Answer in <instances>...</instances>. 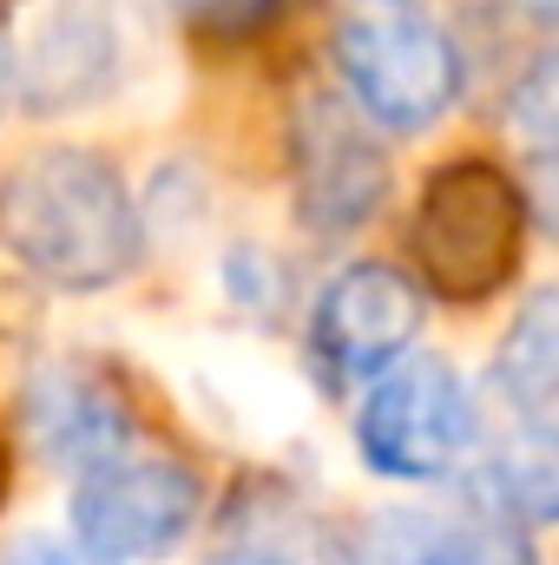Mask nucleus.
Here are the masks:
<instances>
[{
	"mask_svg": "<svg viewBox=\"0 0 559 565\" xmlns=\"http://www.w3.org/2000/svg\"><path fill=\"white\" fill-rule=\"evenodd\" d=\"M527 217L559 244V158H534L527 164Z\"/></svg>",
	"mask_w": 559,
	"mask_h": 565,
	"instance_id": "obj_16",
	"label": "nucleus"
},
{
	"mask_svg": "<svg viewBox=\"0 0 559 565\" xmlns=\"http://www.w3.org/2000/svg\"><path fill=\"white\" fill-rule=\"evenodd\" d=\"M474 447H481V422L454 362L409 355L402 369L369 382L356 415V454L376 480H395V487L447 480Z\"/></svg>",
	"mask_w": 559,
	"mask_h": 565,
	"instance_id": "obj_4",
	"label": "nucleus"
},
{
	"mask_svg": "<svg viewBox=\"0 0 559 565\" xmlns=\"http://www.w3.org/2000/svg\"><path fill=\"white\" fill-rule=\"evenodd\" d=\"M507 132L527 145V158H559V46L507 86Z\"/></svg>",
	"mask_w": 559,
	"mask_h": 565,
	"instance_id": "obj_13",
	"label": "nucleus"
},
{
	"mask_svg": "<svg viewBox=\"0 0 559 565\" xmlns=\"http://www.w3.org/2000/svg\"><path fill=\"white\" fill-rule=\"evenodd\" d=\"M356 565H540L534 540L494 513L389 507L362 526Z\"/></svg>",
	"mask_w": 559,
	"mask_h": 565,
	"instance_id": "obj_10",
	"label": "nucleus"
},
{
	"mask_svg": "<svg viewBox=\"0 0 559 565\" xmlns=\"http://www.w3.org/2000/svg\"><path fill=\"white\" fill-rule=\"evenodd\" d=\"M336 73L349 86V113L389 139L434 132L467 86L454 33L415 0L356 7L336 33Z\"/></svg>",
	"mask_w": 559,
	"mask_h": 565,
	"instance_id": "obj_2",
	"label": "nucleus"
},
{
	"mask_svg": "<svg viewBox=\"0 0 559 565\" xmlns=\"http://www.w3.org/2000/svg\"><path fill=\"white\" fill-rule=\"evenodd\" d=\"M178 382L198 402V415L211 427H224L231 440L283 447V440H296L309 427V388L257 342L204 335V342H191L178 355Z\"/></svg>",
	"mask_w": 559,
	"mask_h": 565,
	"instance_id": "obj_7",
	"label": "nucleus"
},
{
	"mask_svg": "<svg viewBox=\"0 0 559 565\" xmlns=\"http://www.w3.org/2000/svg\"><path fill=\"white\" fill-rule=\"evenodd\" d=\"M204 565H303L296 553H283V546H231V553H218V559Z\"/></svg>",
	"mask_w": 559,
	"mask_h": 565,
	"instance_id": "obj_17",
	"label": "nucleus"
},
{
	"mask_svg": "<svg viewBox=\"0 0 559 565\" xmlns=\"http://www.w3.org/2000/svg\"><path fill=\"white\" fill-rule=\"evenodd\" d=\"M527 7H534L540 20H553V26H559V0H527Z\"/></svg>",
	"mask_w": 559,
	"mask_h": 565,
	"instance_id": "obj_18",
	"label": "nucleus"
},
{
	"mask_svg": "<svg viewBox=\"0 0 559 565\" xmlns=\"http://www.w3.org/2000/svg\"><path fill=\"white\" fill-rule=\"evenodd\" d=\"M421 322H428V296L395 264H349L316 296V349H323L329 375L356 382V388H369L409 362Z\"/></svg>",
	"mask_w": 559,
	"mask_h": 565,
	"instance_id": "obj_6",
	"label": "nucleus"
},
{
	"mask_svg": "<svg viewBox=\"0 0 559 565\" xmlns=\"http://www.w3.org/2000/svg\"><path fill=\"white\" fill-rule=\"evenodd\" d=\"M27 440H33L40 460L66 467L80 480L99 460H113V454L133 447V422H126L119 395L99 375L60 362V369H40L27 382Z\"/></svg>",
	"mask_w": 559,
	"mask_h": 565,
	"instance_id": "obj_9",
	"label": "nucleus"
},
{
	"mask_svg": "<svg viewBox=\"0 0 559 565\" xmlns=\"http://www.w3.org/2000/svg\"><path fill=\"white\" fill-rule=\"evenodd\" d=\"M0 244L33 282L99 296L139 270L145 217L106 151L40 145L0 178Z\"/></svg>",
	"mask_w": 559,
	"mask_h": 565,
	"instance_id": "obj_1",
	"label": "nucleus"
},
{
	"mask_svg": "<svg viewBox=\"0 0 559 565\" xmlns=\"http://www.w3.org/2000/svg\"><path fill=\"white\" fill-rule=\"evenodd\" d=\"M487 513L507 526H553L559 520V408H527L507 440L481 460Z\"/></svg>",
	"mask_w": 559,
	"mask_h": 565,
	"instance_id": "obj_11",
	"label": "nucleus"
},
{
	"mask_svg": "<svg viewBox=\"0 0 559 565\" xmlns=\"http://www.w3.org/2000/svg\"><path fill=\"white\" fill-rule=\"evenodd\" d=\"M494 388H507V402L520 415L559 402V277L534 289L520 302V316L507 322L500 355H494Z\"/></svg>",
	"mask_w": 559,
	"mask_h": 565,
	"instance_id": "obj_12",
	"label": "nucleus"
},
{
	"mask_svg": "<svg viewBox=\"0 0 559 565\" xmlns=\"http://www.w3.org/2000/svg\"><path fill=\"white\" fill-rule=\"evenodd\" d=\"M0 565H106L93 559L73 533H53V526H20L0 540Z\"/></svg>",
	"mask_w": 559,
	"mask_h": 565,
	"instance_id": "obj_14",
	"label": "nucleus"
},
{
	"mask_svg": "<svg viewBox=\"0 0 559 565\" xmlns=\"http://www.w3.org/2000/svg\"><path fill=\"white\" fill-rule=\"evenodd\" d=\"M0 73L7 93L40 119H66L113 99L126 73L119 0H13L0 33Z\"/></svg>",
	"mask_w": 559,
	"mask_h": 565,
	"instance_id": "obj_3",
	"label": "nucleus"
},
{
	"mask_svg": "<svg viewBox=\"0 0 559 565\" xmlns=\"http://www.w3.org/2000/svg\"><path fill=\"white\" fill-rule=\"evenodd\" d=\"M0 106H7V73H0Z\"/></svg>",
	"mask_w": 559,
	"mask_h": 565,
	"instance_id": "obj_19",
	"label": "nucleus"
},
{
	"mask_svg": "<svg viewBox=\"0 0 559 565\" xmlns=\"http://www.w3.org/2000/svg\"><path fill=\"white\" fill-rule=\"evenodd\" d=\"M389 191V164H382V145L376 132L336 106V99H309L303 113V132H296V198H303V217L329 237L356 231Z\"/></svg>",
	"mask_w": 559,
	"mask_h": 565,
	"instance_id": "obj_8",
	"label": "nucleus"
},
{
	"mask_svg": "<svg viewBox=\"0 0 559 565\" xmlns=\"http://www.w3.org/2000/svg\"><path fill=\"white\" fill-rule=\"evenodd\" d=\"M184 26H251V20H264V7L271 0H165Z\"/></svg>",
	"mask_w": 559,
	"mask_h": 565,
	"instance_id": "obj_15",
	"label": "nucleus"
},
{
	"mask_svg": "<svg viewBox=\"0 0 559 565\" xmlns=\"http://www.w3.org/2000/svg\"><path fill=\"white\" fill-rule=\"evenodd\" d=\"M198 513H204V487L184 460L126 447L73 480L66 533L106 565H145L178 553L191 540Z\"/></svg>",
	"mask_w": 559,
	"mask_h": 565,
	"instance_id": "obj_5",
	"label": "nucleus"
}]
</instances>
